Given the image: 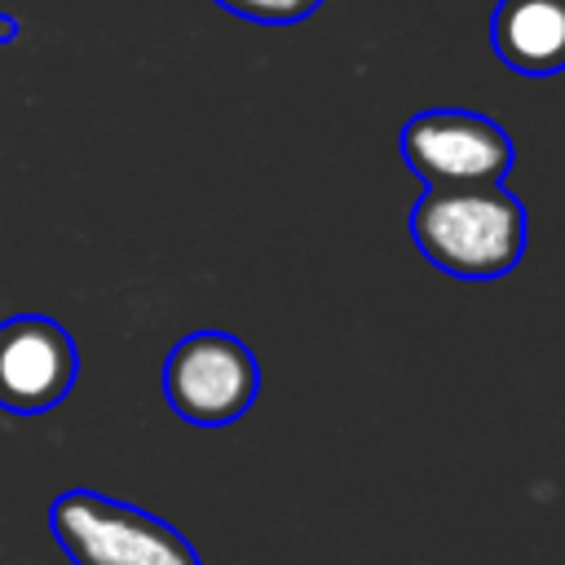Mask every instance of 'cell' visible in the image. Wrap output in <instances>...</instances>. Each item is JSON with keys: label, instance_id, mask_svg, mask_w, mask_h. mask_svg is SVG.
Masks as SVG:
<instances>
[{"label": "cell", "instance_id": "cell-1", "mask_svg": "<svg viewBox=\"0 0 565 565\" xmlns=\"http://www.w3.org/2000/svg\"><path fill=\"white\" fill-rule=\"evenodd\" d=\"M411 238L450 278H503L525 256V203L508 185L424 190L411 207Z\"/></svg>", "mask_w": 565, "mask_h": 565}, {"label": "cell", "instance_id": "cell-2", "mask_svg": "<svg viewBox=\"0 0 565 565\" xmlns=\"http://www.w3.org/2000/svg\"><path fill=\"white\" fill-rule=\"evenodd\" d=\"M49 530L71 565H203L177 525L102 490L57 494Z\"/></svg>", "mask_w": 565, "mask_h": 565}, {"label": "cell", "instance_id": "cell-3", "mask_svg": "<svg viewBox=\"0 0 565 565\" xmlns=\"http://www.w3.org/2000/svg\"><path fill=\"white\" fill-rule=\"evenodd\" d=\"M397 146H402V163L424 181V190L503 185L516 159V146L503 124L459 106L411 115L402 124Z\"/></svg>", "mask_w": 565, "mask_h": 565}, {"label": "cell", "instance_id": "cell-4", "mask_svg": "<svg viewBox=\"0 0 565 565\" xmlns=\"http://www.w3.org/2000/svg\"><path fill=\"white\" fill-rule=\"evenodd\" d=\"M260 393L256 353L230 331H190L163 362V397L194 428H225Z\"/></svg>", "mask_w": 565, "mask_h": 565}, {"label": "cell", "instance_id": "cell-5", "mask_svg": "<svg viewBox=\"0 0 565 565\" xmlns=\"http://www.w3.org/2000/svg\"><path fill=\"white\" fill-rule=\"evenodd\" d=\"M79 375L75 340L44 313H13L0 322V411L40 415L66 402Z\"/></svg>", "mask_w": 565, "mask_h": 565}, {"label": "cell", "instance_id": "cell-6", "mask_svg": "<svg viewBox=\"0 0 565 565\" xmlns=\"http://www.w3.org/2000/svg\"><path fill=\"white\" fill-rule=\"evenodd\" d=\"M494 57L516 75L565 71V0H499L490 13Z\"/></svg>", "mask_w": 565, "mask_h": 565}, {"label": "cell", "instance_id": "cell-7", "mask_svg": "<svg viewBox=\"0 0 565 565\" xmlns=\"http://www.w3.org/2000/svg\"><path fill=\"white\" fill-rule=\"evenodd\" d=\"M216 4L225 13H234L243 22H260V26H296L322 9V0H216Z\"/></svg>", "mask_w": 565, "mask_h": 565}, {"label": "cell", "instance_id": "cell-8", "mask_svg": "<svg viewBox=\"0 0 565 565\" xmlns=\"http://www.w3.org/2000/svg\"><path fill=\"white\" fill-rule=\"evenodd\" d=\"M9 35H13V22H9L4 13H0V40H9Z\"/></svg>", "mask_w": 565, "mask_h": 565}]
</instances>
